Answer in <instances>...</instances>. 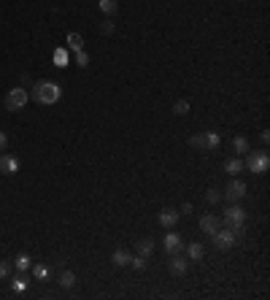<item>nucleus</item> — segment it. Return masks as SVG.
I'll return each instance as SVG.
<instances>
[{"mask_svg":"<svg viewBox=\"0 0 270 300\" xmlns=\"http://www.w3.org/2000/svg\"><path fill=\"white\" fill-rule=\"evenodd\" d=\"M62 97V86L57 82H36L33 84V100L41 106H54Z\"/></svg>","mask_w":270,"mask_h":300,"instance_id":"1","label":"nucleus"},{"mask_svg":"<svg viewBox=\"0 0 270 300\" xmlns=\"http://www.w3.org/2000/svg\"><path fill=\"white\" fill-rule=\"evenodd\" d=\"M222 219H225V227H230V230H232L235 235H238V238H240V235H243V224H246V211L240 209L238 203H230L227 209H225V216H222Z\"/></svg>","mask_w":270,"mask_h":300,"instance_id":"2","label":"nucleus"},{"mask_svg":"<svg viewBox=\"0 0 270 300\" xmlns=\"http://www.w3.org/2000/svg\"><path fill=\"white\" fill-rule=\"evenodd\" d=\"M249 157H246V163H243V168H249L251 173H268L270 168V154L268 152H246Z\"/></svg>","mask_w":270,"mask_h":300,"instance_id":"3","label":"nucleus"},{"mask_svg":"<svg viewBox=\"0 0 270 300\" xmlns=\"http://www.w3.org/2000/svg\"><path fill=\"white\" fill-rule=\"evenodd\" d=\"M27 100H30V95H27L25 86H14V89H8V95H5V108H8V111H22V108L27 106Z\"/></svg>","mask_w":270,"mask_h":300,"instance_id":"4","label":"nucleus"},{"mask_svg":"<svg viewBox=\"0 0 270 300\" xmlns=\"http://www.w3.org/2000/svg\"><path fill=\"white\" fill-rule=\"evenodd\" d=\"M246 192H249V187H246L240 178H230V184L225 187V192H222V198H227L230 203H240V200L246 198Z\"/></svg>","mask_w":270,"mask_h":300,"instance_id":"5","label":"nucleus"},{"mask_svg":"<svg viewBox=\"0 0 270 300\" xmlns=\"http://www.w3.org/2000/svg\"><path fill=\"white\" fill-rule=\"evenodd\" d=\"M211 238H214V246H216L219 252H227V249H232V246L238 244V235H235L230 227H225V230L219 227L214 235H211Z\"/></svg>","mask_w":270,"mask_h":300,"instance_id":"6","label":"nucleus"},{"mask_svg":"<svg viewBox=\"0 0 270 300\" xmlns=\"http://www.w3.org/2000/svg\"><path fill=\"white\" fill-rule=\"evenodd\" d=\"M19 168H22L19 157H14V154H0V173L14 176V173H19Z\"/></svg>","mask_w":270,"mask_h":300,"instance_id":"7","label":"nucleus"},{"mask_svg":"<svg viewBox=\"0 0 270 300\" xmlns=\"http://www.w3.org/2000/svg\"><path fill=\"white\" fill-rule=\"evenodd\" d=\"M162 246H165V252H170V255H176V252H184V241H181L179 233H168V235L162 238Z\"/></svg>","mask_w":270,"mask_h":300,"instance_id":"8","label":"nucleus"},{"mask_svg":"<svg viewBox=\"0 0 270 300\" xmlns=\"http://www.w3.org/2000/svg\"><path fill=\"white\" fill-rule=\"evenodd\" d=\"M219 216H214V214H205V216H200V230H203L205 235H214L216 230H219Z\"/></svg>","mask_w":270,"mask_h":300,"instance_id":"9","label":"nucleus"},{"mask_svg":"<svg viewBox=\"0 0 270 300\" xmlns=\"http://www.w3.org/2000/svg\"><path fill=\"white\" fill-rule=\"evenodd\" d=\"M187 268H189V259L181 257V252H176L173 259H170V273H173V276H184V273H187Z\"/></svg>","mask_w":270,"mask_h":300,"instance_id":"10","label":"nucleus"},{"mask_svg":"<svg viewBox=\"0 0 270 300\" xmlns=\"http://www.w3.org/2000/svg\"><path fill=\"white\" fill-rule=\"evenodd\" d=\"M179 219H181V214H179V211H173V209H162V211H159V224H162L165 230L173 227Z\"/></svg>","mask_w":270,"mask_h":300,"instance_id":"11","label":"nucleus"},{"mask_svg":"<svg viewBox=\"0 0 270 300\" xmlns=\"http://www.w3.org/2000/svg\"><path fill=\"white\" fill-rule=\"evenodd\" d=\"M65 41H68V49H71V51H81L84 49V36H81V33H68Z\"/></svg>","mask_w":270,"mask_h":300,"instance_id":"12","label":"nucleus"},{"mask_svg":"<svg viewBox=\"0 0 270 300\" xmlns=\"http://www.w3.org/2000/svg\"><path fill=\"white\" fill-rule=\"evenodd\" d=\"M187 257L194 259V262H200V259L205 257V246H203V244H189V246H187Z\"/></svg>","mask_w":270,"mask_h":300,"instance_id":"13","label":"nucleus"},{"mask_svg":"<svg viewBox=\"0 0 270 300\" xmlns=\"http://www.w3.org/2000/svg\"><path fill=\"white\" fill-rule=\"evenodd\" d=\"M130 257H133V255H130V252H124V249H116V252H114V255H111V262L116 265V268H124V265H130Z\"/></svg>","mask_w":270,"mask_h":300,"instance_id":"14","label":"nucleus"},{"mask_svg":"<svg viewBox=\"0 0 270 300\" xmlns=\"http://www.w3.org/2000/svg\"><path fill=\"white\" fill-rule=\"evenodd\" d=\"M135 252H138L141 257H149V255L154 252V241H152V238H141V241L135 244Z\"/></svg>","mask_w":270,"mask_h":300,"instance_id":"15","label":"nucleus"},{"mask_svg":"<svg viewBox=\"0 0 270 300\" xmlns=\"http://www.w3.org/2000/svg\"><path fill=\"white\" fill-rule=\"evenodd\" d=\"M14 265H16V270H22V273H25V270H30V268H33V257L27 255V252H22V255H16Z\"/></svg>","mask_w":270,"mask_h":300,"instance_id":"16","label":"nucleus"},{"mask_svg":"<svg viewBox=\"0 0 270 300\" xmlns=\"http://www.w3.org/2000/svg\"><path fill=\"white\" fill-rule=\"evenodd\" d=\"M27 287H30V279H27V276L19 270V276H16V279L11 281V290H14V292H25Z\"/></svg>","mask_w":270,"mask_h":300,"instance_id":"17","label":"nucleus"},{"mask_svg":"<svg viewBox=\"0 0 270 300\" xmlns=\"http://www.w3.org/2000/svg\"><path fill=\"white\" fill-rule=\"evenodd\" d=\"M225 171H227V173H232V176H235V173H240V171H243V160H238V157H227V160H225Z\"/></svg>","mask_w":270,"mask_h":300,"instance_id":"18","label":"nucleus"},{"mask_svg":"<svg viewBox=\"0 0 270 300\" xmlns=\"http://www.w3.org/2000/svg\"><path fill=\"white\" fill-rule=\"evenodd\" d=\"M97 8H100L103 14L114 16V14L119 11V3H116V0H100V3H97Z\"/></svg>","mask_w":270,"mask_h":300,"instance_id":"19","label":"nucleus"},{"mask_svg":"<svg viewBox=\"0 0 270 300\" xmlns=\"http://www.w3.org/2000/svg\"><path fill=\"white\" fill-rule=\"evenodd\" d=\"M73 284H76V273H73V270H62V273H60V287L71 290Z\"/></svg>","mask_w":270,"mask_h":300,"instance_id":"20","label":"nucleus"},{"mask_svg":"<svg viewBox=\"0 0 270 300\" xmlns=\"http://www.w3.org/2000/svg\"><path fill=\"white\" fill-rule=\"evenodd\" d=\"M232 149H235V152H238V154H246V152H249V138H246V135H238V138H235V141H232Z\"/></svg>","mask_w":270,"mask_h":300,"instance_id":"21","label":"nucleus"},{"mask_svg":"<svg viewBox=\"0 0 270 300\" xmlns=\"http://www.w3.org/2000/svg\"><path fill=\"white\" fill-rule=\"evenodd\" d=\"M222 143L219 132H205V149H216Z\"/></svg>","mask_w":270,"mask_h":300,"instance_id":"22","label":"nucleus"},{"mask_svg":"<svg viewBox=\"0 0 270 300\" xmlns=\"http://www.w3.org/2000/svg\"><path fill=\"white\" fill-rule=\"evenodd\" d=\"M54 65H57V68H65V65H68V51H65V49H57V51H54Z\"/></svg>","mask_w":270,"mask_h":300,"instance_id":"23","label":"nucleus"},{"mask_svg":"<svg viewBox=\"0 0 270 300\" xmlns=\"http://www.w3.org/2000/svg\"><path fill=\"white\" fill-rule=\"evenodd\" d=\"M173 111L179 114V117H187V114H189V100H176Z\"/></svg>","mask_w":270,"mask_h":300,"instance_id":"24","label":"nucleus"},{"mask_svg":"<svg viewBox=\"0 0 270 300\" xmlns=\"http://www.w3.org/2000/svg\"><path fill=\"white\" fill-rule=\"evenodd\" d=\"M205 200H208L211 206L222 203V192H219V189H208V192H205Z\"/></svg>","mask_w":270,"mask_h":300,"instance_id":"25","label":"nucleus"},{"mask_svg":"<svg viewBox=\"0 0 270 300\" xmlns=\"http://www.w3.org/2000/svg\"><path fill=\"white\" fill-rule=\"evenodd\" d=\"M189 143H192L197 152H205V135H192L189 138Z\"/></svg>","mask_w":270,"mask_h":300,"instance_id":"26","label":"nucleus"},{"mask_svg":"<svg viewBox=\"0 0 270 300\" xmlns=\"http://www.w3.org/2000/svg\"><path fill=\"white\" fill-rule=\"evenodd\" d=\"M76 65H78V68H87V65H89V54H87L84 49L76 51Z\"/></svg>","mask_w":270,"mask_h":300,"instance_id":"27","label":"nucleus"},{"mask_svg":"<svg viewBox=\"0 0 270 300\" xmlns=\"http://www.w3.org/2000/svg\"><path fill=\"white\" fill-rule=\"evenodd\" d=\"M11 268H14V262L3 259V262H0V279H8V276H11Z\"/></svg>","mask_w":270,"mask_h":300,"instance_id":"28","label":"nucleus"},{"mask_svg":"<svg viewBox=\"0 0 270 300\" xmlns=\"http://www.w3.org/2000/svg\"><path fill=\"white\" fill-rule=\"evenodd\" d=\"M130 265H133L135 270H143V268H146V257H141V255L130 257Z\"/></svg>","mask_w":270,"mask_h":300,"instance_id":"29","label":"nucleus"},{"mask_svg":"<svg viewBox=\"0 0 270 300\" xmlns=\"http://www.w3.org/2000/svg\"><path fill=\"white\" fill-rule=\"evenodd\" d=\"M33 273H36V279H46L49 268H46V265H33Z\"/></svg>","mask_w":270,"mask_h":300,"instance_id":"30","label":"nucleus"},{"mask_svg":"<svg viewBox=\"0 0 270 300\" xmlns=\"http://www.w3.org/2000/svg\"><path fill=\"white\" fill-rule=\"evenodd\" d=\"M5 149H8V135L0 130V152H5Z\"/></svg>","mask_w":270,"mask_h":300,"instance_id":"31","label":"nucleus"},{"mask_svg":"<svg viewBox=\"0 0 270 300\" xmlns=\"http://www.w3.org/2000/svg\"><path fill=\"white\" fill-rule=\"evenodd\" d=\"M100 30H103V33H114V22H103Z\"/></svg>","mask_w":270,"mask_h":300,"instance_id":"32","label":"nucleus"},{"mask_svg":"<svg viewBox=\"0 0 270 300\" xmlns=\"http://www.w3.org/2000/svg\"><path fill=\"white\" fill-rule=\"evenodd\" d=\"M179 214H192V203H181Z\"/></svg>","mask_w":270,"mask_h":300,"instance_id":"33","label":"nucleus"}]
</instances>
